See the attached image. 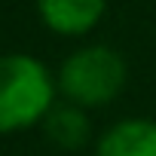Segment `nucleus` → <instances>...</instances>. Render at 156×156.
Wrapping results in <instances>:
<instances>
[{"mask_svg": "<svg viewBox=\"0 0 156 156\" xmlns=\"http://www.w3.org/2000/svg\"><path fill=\"white\" fill-rule=\"evenodd\" d=\"M37 12L52 34L83 37L107 12V0H37Z\"/></svg>", "mask_w": 156, "mask_h": 156, "instance_id": "obj_3", "label": "nucleus"}, {"mask_svg": "<svg viewBox=\"0 0 156 156\" xmlns=\"http://www.w3.org/2000/svg\"><path fill=\"white\" fill-rule=\"evenodd\" d=\"M55 76L28 52L0 55V135L25 132L55 107Z\"/></svg>", "mask_w": 156, "mask_h": 156, "instance_id": "obj_1", "label": "nucleus"}, {"mask_svg": "<svg viewBox=\"0 0 156 156\" xmlns=\"http://www.w3.org/2000/svg\"><path fill=\"white\" fill-rule=\"evenodd\" d=\"M126 80H129V64L122 52L92 43V46L73 49L61 61L55 86L67 104L89 110V107L110 104L126 89Z\"/></svg>", "mask_w": 156, "mask_h": 156, "instance_id": "obj_2", "label": "nucleus"}, {"mask_svg": "<svg viewBox=\"0 0 156 156\" xmlns=\"http://www.w3.org/2000/svg\"><path fill=\"white\" fill-rule=\"evenodd\" d=\"M95 156H156V119H119L95 144Z\"/></svg>", "mask_w": 156, "mask_h": 156, "instance_id": "obj_4", "label": "nucleus"}, {"mask_svg": "<svg viewBox=\"0 0 156 156\" xmlns=\"http://www.w3.org/2000/svg\"><path fill=\"white\" fill-rule=\"evenodd\" d=\"M43 132H46V138H49L52 144H58V147H64V150H76V147H83V144L89 141L92 126H89V116H86L83 107L64 101V104H55V107L46 113Z\"/></svg>", "mask_w": 156, "mask_h": 156, "instance_id": "obj_5", "label": "nucleus"}]
</instances>
